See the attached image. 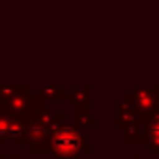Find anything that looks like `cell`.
Returning <instances> with one entry per match:
<instances>
[{"instance_id":"cell-6","label":"cell","mask_w":159,"mask_h":159,"mask_svg":"<svg viewBox=\"0 0 159 159\" xmlns=\"http://www.w3.org/2000/svg\"><path fill=\"white\" fill-rule=\"evenodd\" d=\"M73 120L79 124V125H84V127H96L98 125V122L94 120V118H90V114H88V111H73Z\"/></svg>"},{"instance_id":"cell-2","label":"cell","mask_w":159,"mask_h":159,"mask_svg":"<svg viewBox=\"0 0 159 159\" xmlns=\"http://www.w3.org/2000/svg\"><path fill=\"white\" fill-rule=\"evenodd\" d=\"M26 120L28 118H21L11 112L0 111V140H11V142L23 144L26 127H28Z\"/></svg>"},{"instance_id":"cell-4","label":"cell","mask_w":159,"mask_h":159,"mask_svg":"<svg viewBox=\"0 0 159 159\" xmlns=\"http://www.w3.org/2000/svg\"><path fill=\"white\" fill-rule=\"evenodd\" d=\"M39 99L43 101V103H47V101H67V96H66V92H64V88L62 86H47V88H41L39 90Z\"/></svg>"},{"instance_id":"cell-1","label":"cell","mask_w":159,"mask_h":159,"mask_svg":"<svg viewBox=\"0 0 159 159\" xmlns=\"http://www.w3.org/2000/svg\"><path fill=\"white\" fill-rule=\"evenodd\" d=\"M49 152L58 159H77L79 153L86 152V139L71 125H56L51 133Z\"/></svg>"},{"instance_id":"cell-5","label":"cell","mask_w":159,"mask_h":159,"mask_svg":"<svg viewBox=\"0 0 159 159\" xmlns=\"http://www.w3.org/2000/svg\"><path fill=\"white\" fill-rule=\"evenodd\" d=\"M71 99H73V111H86V105H88V99H90L88 88L86 86L75 88L71 92Z\"/></svg>"},{"instance_id":"cell-3","label":"cell","mask_w":159,"mask_h":159,"mask_svg":"<svg viewBox=\"0 0 159 159\" xmlns=\"http://www.w3.org/2000/svg\"><path fill=\"white\" fill-rule=\"evenodd\" d=\"M135 118H137V105H135V101L129 103V96H124L122 103L118 105V122H116V125H122L125 129L133 124Z\"/></svg>"}]
</instances>
